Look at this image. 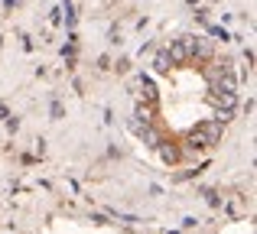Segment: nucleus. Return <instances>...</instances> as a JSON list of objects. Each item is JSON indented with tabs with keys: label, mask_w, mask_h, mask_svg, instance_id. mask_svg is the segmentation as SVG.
Here are the masks:
<instances>
[{
	"label": "nucleus",
	"mask_w": 257,
	"mask_h": 234,
	"mask_svg": "<svg viewBox=\"0 0 257 234\" xmlns=\"http://www.w3.org/2000/svg\"><path fill=\"white\" fill-rule=\"evenodd\" d=\"M221 133H225L221 120H202V124L195 127L192 133H189V146H192V150H205V146H215V143L221 140Z\"/></svg>",
	"instance_id": "obj_1"
},
{
	"label": "nucleus",
	"mask_w": 257,
	"mask_h": 234,
	"mask_svg": "<svg viewBox=\"0 0 257 234\" xmlns=\"http://www.w3.org/2000/svg\"><path fill=\"white\" fill-rule=\"evenodd\" d=\"M166 56H170V62H189V59H192V39H189V36L176 39Z\"/></svg>",
	"instance_id": "obj_2"
},
{
	"label": "nucleus",
	"mask_w": 257,
	"mask_h": 234,
	"mask_svg": "<svg viewBox=\"0 0 257 234\" xmlns=\"http://www.w3.org/2000/svg\"><path fill=\"white\" fill-rule=\"evenodd\" d=\"M208 52H212V46H208V39H192V59H208Z\"/></svg>",
	"instance_id": "obj_3"
},
{
	"label": "nucleus",
	"mask_w": 257,
	"mask_h": 234,
	"mask_svg": "<svg viewBox=\"0 0 257 234\" xmlns=\"http://www.w3.org/2000/svg\"><path fill=\"white\" fill-rule=\"evenodd\" d=\"M163 159H166V163H176V159H179V153H176L173 146H163Z\"/></svg>",
	"instance_id": "obj_5"
},
{
	"label": "nucleus",
	"mask_w": 257,
	"mask_h": 234,
	"mask_svg": "<svg viewBox=\"0 0 257 234\" xmlns=\"http://www.w3.org/2000/svg\"><path fill=\"white\" fill-rule=\"evenodd\" d=\"M153 65H157V72H170V65H173V62H170V56H166V52H160Z\"/></svg>",
	"instance_id": "obj_4"
},
{
	"label": "nucleus",
	"mask_w": 257,
	"mask_h": 234,
	"mask_svg": "<svg viewBox=\"0 0 257 234\" xmlns=\"http://www.w3.org/2000/svg\"><path fill=\"white\" fill-rule=\"evenodd\" d=\"M0 120H7V104H0Z\"/></svg>",
	"instance_id": "obj_6"
}]
</instances>
